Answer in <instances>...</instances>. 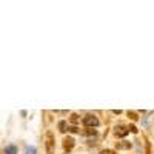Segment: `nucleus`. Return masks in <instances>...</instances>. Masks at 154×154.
<instances>
[{
    "instance_id": "obj_1",
    "label": "nucleus",
    "mask_w": 154,
    "mask_h": 154,
    "mask_svg": "<svg viewBox=\"0 0 154 154\" xmlns=\"http://www.w3.org/2000/svg\"><path fill=\"white\" fill-rule=\"evenodd\" d=\"M99 119L96 116H92V114H88V116H85L83 117V125L86 126V128H96V126H99Z\"/></svg>"
},
{
    "instance_id": "obj_2",
    "label": "nucleus",
    "mask_w": 154,
    "mask_h": 154,
    "mask_svg": "<svg viewBox=\"0 0 154 154\" xmlns=\"http://www.w3.org/2000/svg\"><path fill=\"white\" fill-rule=\"evenodd\" d=\"M46 154H54V136H52V133H46Z\"/></svg>"
},
{
    "instance_id": "obj_3",
    "label": "nucleus",
    "mask_w": 154,
    "mask_h": 154,
    "mask_svg": "<svg viewBox=\"0 0 154 154\" xmlns=\"http://www.w3.org/2000/svg\"><path fill=\"white\" fill-rule=\"evenodd\" d=\"M63 148L66 151H71L72 148H74V139H72V137H66L63 140Z\"/></svg>"
},
{
    "instance_id": "obj_4",
    "label": "nucleus",
    "mask_w": 154,
    "mask_h": 154,
    "mask_svg": "<svg viewBox=\"0 0 154 154\" xmlns=\"http://www.w3.org/2000/svg\"><path fill=\"white\" fill-rule=\"evenodd\" d=\"M131 142H128V140H122V142H116V148L117 150H130L131 148Z\"/></svg>"
},
{
    "instance_id": "obj_5",
    "label": "nucleus",
    "mask_w": 154,
    "mask_h": 154,
    "mask_svg": "<svg viewBox=\"0 0 154 154\" xmlns=\"http://www.w3.org/2000/svg\"><path fill=\"white\" fill-rule=\"evenodd\" d=\"M17 153H19V150L14 143H9L5 146V154H17Z\"/></svg>"
},
{
    "instance_id": "obj_6",
    "label": "nucleus",
    "mask_w": 154,
    "mask_h": 154,
    "mask_svg": "<svg viewBox=\"0 0 154 154\" xmlns=\"http://www.w3.org/2000/svg\"><path fill=\"white\" fill-rule=\"evenodd\" d=\"M128 130H125V128H122V126H116V136H119V137H125L126 134H128Z\"/></svg>"
},
{
    "instance_id": "obj_7",
    "label": "nucleus",
    "mask_w": 154,
    "mask_h": 154,
    "mask_svg": "<svg viewBox=\"0 0 154 154\" xmlns=\"http://www.w3.org/2000/svg\"><path fill=\"white\" fill-rule=\"evenodd\" d=\"M25 154H37V148H36V146H31V145H26Z\"/></svg>"
},
{
    "instance_id": "obj_8",
    "label": "nucleus",
    "mask_w": 154,
    "mask_h": 154,
    "mask_svg": "<svg viewBox=\"0 0 154 154\" xmlns=\"http://www.w3.org/2000/svg\"><path fill=\"white\" fill-rule=\"evenodd\" d=\"M59 130H60V133H65L66 130H68V123H66L65 120H60L59 122Z\"/></svg>"
},
{
    "instance_id": "obj_9",
    "label": "nucleus",
    "mask_w": 154,
    "mask_h": 154,
    "mask_svg": "<svg viewBox=\"0 0 154 154\" xmlns=\"http://www.w3.org/2000/svg\"><path fill=\"white\" fill-rule=\"evenodd\" d=\"M126 130H128V131H131V133H134V134L137 133V128H136L134 125H130V126H128V128H126Z\"/></svg>"
},
{
    "instance_id": "obj_10",
    "label": "nucleus",
    "mask_w": 154,
    "mask_h": 154,
    "mask_svg": "<svg viewBox=\"0 0 154 154\" xmlns=\"http://www.w3.org/2000/svg\"><path fill=\"white\" fill-rule=\"evenodd\" d=\"M99 154H116V153L112 151V150H102V151H100Z\"/></svg>"
},
{
    "instance_id": "obj_11",
    "label": "nucleus",
    "mask_w": 154,
    "mask_h": 154,
    "mask_svg": "<svg viewBox=\"0 0 154 154\" xmlns=\"http://www.w3.org/2000/svg\"><path fill=\"white\" fill-rule=\"evenodd\" d=\"M71 122H72V123H77V122H79V116H77V114H72V116H71Z\"/></svg>"
},
{
    "instance_id": "obj_12",
    "label": "nucleus",
    "mask_w": 154,
    "mask_h": 154,
    "mask_svg": "<svg viewBox=\"0 0 154 154\" xmlns=\"http://www.w3.org/2000/svg\"><path fill=\"white\" fill-rule=\"evenodd\" d=\"M71 133H79V128H77V126H69V128H68Z\"/></svg>"
},
{
    "instance_id": "obj_13",
    "label": "nucleus",
    "mask_w": 154,
    "mask_h": 154,
    "mask_svg": "<svg viewBox=\"0 0 154 154\" xmlns=\"http://www.w3.org/2000/svg\"><path fill=\"white\" fill-rule=\"evenodd\" d=\"M128 116H130V117H131L133 120H136V119H137V117H136V112H133V111H131V112L128 111Z\"/></svg>"
}]
</instances>
